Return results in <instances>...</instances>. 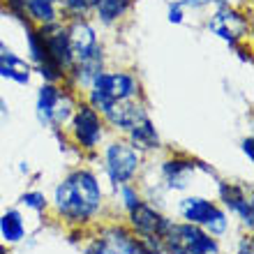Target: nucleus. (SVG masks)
Segmentation results:
<instances>
[{
    "mask_svg": "<svg viewBox=\"0 0 254 254\" xmlns=\"http://www.w3.org/2000/svg\"><path fill=\"white\" fill-rule=\"evenodd\" d=\"M54 208L69 227H86L104 208V190L95 171L81 167L63 178L54 190Z\"/></svg>",
    "mask_w": 254,
    "mask_h": 254,
    "instance_id": "nucleus-1",
    "label": "nucleus"
},
{
    "mask_svg": "<svg viewBox=\"0 0 254 254\" xmlns=\"http://www.w3.org/2000/svg\"><path fill=\"white\" fill-rule=\"evenodd\" d=\"M141 97V83L136 74L132 72H104L90 83L88 88V104L97 111L100 116L109 114L116 104Z\"/></svg>",
    "mask_w": 254,
    "mask_h": 254,
    "instance_id": "nucleus-2",
    "label": "nucleus"
},
{
    "mask_svg": "<svg viewBox=\"0 0 254 254\" xmlns=\"http://www.w3.org/2000/svg\"><path fill=\"white\" fill-rule=\"evenodd\" d=\"M74 109H76V100L67 88H61L58 83H42V88L37 90L35 116L42 127H49L56 132L63 129L72 121Z\"/></svg>",
    "mask_w": 254,
    "mask_h": 254,
    "instance_id": "nucleus-3",
    "label": "nucleus"
},
{
    "mask_svg": "<svg viewBox=\"0 0 254 254\" xmlns=\"http://www.w3.org/2000/svg\"><path fill=\"white\" fill-rule=\"evenodd\" d=\"M164 241L167 254H220V241L190 222H171Z\"/></svg>",
    "mask_w": 254,
    "mask_h": 254,
    "instance_id": "nucleus-4",
    "label": "nucleus"
},
{
    "mask_svg": "<svg viewBox=\"0 0 254 254\" xmlns=\"http://www.w3.org/2000/svg\"><path fill=\"white\" fill-rule=\"evenodd\" d=\"M178 213H181L183 222L196 224V227H201L203 231H208L213 238H222V236L229 231L227 210H224L220 203L206 199V196H199V194L185 196V199L178 203Z\"/></svg>",
    "mask_w": 254,
    "mask_h": 254,
    "instance_id": "nucleus-5",
    "label": "nucleus"
},
{
    "mask_svg": "<svg viewBox=\"0 0 254 254\" xmlns=\"http://www.w3.org/2000/svg\"><path fill=\"white\" fill-rule=\"evenodd\" d=\"M141 153L125 139H116L104 148V174L111 188L129 185L141 169Z\"/></svg>",
    "mask_w": 254,
    "mask_h": 254,
    "instance_id": "nucleus-6",
    "label": "nucleus"
},
{
    "mask_svg": "<svg viewBox=\"0 0 254 254\" xmlns=\"http://www.w3.org/2000/svg\"><path fill=\"white\" fill-rule=\"evenodd\" d=\"M69 132H72L74 143L81 150L93 153V150L100 148L102 139H104V118L88 102L76 104V109H74V114H72V121H69Z\"/></svg>",
    "mask_w": 254,
    "mask_h": 254,
    "instance_id": "nucleus-7",
    "label": "nucleus"
},
{
    "mask_svg": "<svg viewBox=\"0 0 254 254\" xmlns=\"http://www.w3.org/2000/svg\"><path fill=\"white\" fill-rule=\"evenodd\" d=\"M208 30L215 35V37H220L224 44H229L231 49L241 47V42L248 37L250 33V21L243 16L238 9L229 5H217L215 7L213 16L208 19Z\"/></svg>",
    "mask_w": 254,
    "mask_h": 254,
    "instance_id": "nucleus-8",
    "label": "nucleus"
},
{
    "mask_svg": "<svg viewBox=\"0 0 254 254\" xmlns=\"http://www.w3.org/2000/svg\"><path fill=\"white\" fill-rule=\"evenodd\" d=\"M127 220H129V231L136 238H164L174 222L148 201H141L136 208H132L127 213Z\"/></svg>",
    "mask_w": 254,
    "mask_h": 254,
    "instance_id": "nucleus-9",
    "label": "nucleus"
},
{
    "mask_svg": "<svg viewBox=\"0 0 254 254\" xmlns=\"http://www.w3.org/2000/svg\"><path fill=\"white\" fill-rule=\"evenodd\" d=\"M37 30L42 35L49 61L54 63L67 79V74H69V69L74 65L72 49H69V40H67V26H63L61 21H56V23H49V26H37Z\"/></svg>",
    "mask_w": 254,
    "mask_h": 254,
    "instance_id": "nucleus-10",
    "label": "nucleus"
},
{
    "mask_svg": "<svg viewBox=\"0 0 254 254\" xmlns=\"http://www.w3.org/2000/svg\"><path fill=\"white\" fill-rule=\"evenodd\" d=\"M162 181L167 185V190H174V192H183V190L190 188V181H192L194 171H203V174H213V169L203 164L201 160H194V157H185V155H176V157H169V160L162 162Z\"/></svg>",
    "mask_w": 254,
    "mask_h": 254,
    "instance_id": "nucleus-11",
    "label": "nucleus"
},
{
    "mask_svg": "<svg viewBox=\"0 0 254 254\" xmlns=\"http://www.w3.org/2000/svg\"><path fill=\"white\" fill-rule=\"evenodd\" d=\"M67 40H69V49H72L74 63L88 61L95 56H102L104 49L100 44V37L95 33V28L88 23L86 19H72L67 26Z\"/></svg>",
    "mask_w": 254,
    "mask_h": 254,
    "instance_id": "nucleus-12",
    "label": "nucleus"
},
{
    "mask_svg": "<svg viewBox=\"0 0 254 254\" xmlns=\"http://www.w3.org/2000/svg\"><path fill=\"white\" fill-rule=\"evenodd\" d=\"M217 192H220V201L224 210L238 215V220L248 229L254 227V208H252V196L245 192L243 185L238 183H227L217 181Z\"/></svg>",
    "mask_w": 254,
    "mask_h": 254,
    "instance_id": "nucleus-13",
    "label": "nucleus"
},
{
    "mask_svg": "<svg viewBox=\"0 0 254 254\" xmlns=\"http://www.w3.org/2000/svg\"><path fill=\"white\" fill-rule=\"evenodd\" d=\"M35 74V67L30 61L21 58L12 47H7L5 42L0 40V79L12 81L16 86H30Z\"/></svg>",
    "mask_w": 254,
    "mask_h": 254,
    "instance_id": "nucleus-14",
    "label": "nucleus"
},
{
    "mask_svg": "<svg viewBox=\"0 0 254 254\" xmlns=\"http://www.w3.org/2000/svg\"><path fill=\"white\" fill-rule=\"evenodd\" d=\"M102 118H104V123H109V125L114 127V129L127 134L129 129H134V127L139 125L143 118H148V111L141 100H129V102L116 104V107L111 109L109 114L102 116Z\"/></svg>",
    "mask_w": 254,
    "mask_h": 254,
    "instance_id": "nucleus-15",
    "label": "nucleus"
},
{
    "mask_svg": "<svg viewBox=\"0 0 254 254\" xmlns=\"http://www.w3.org/2000/svg\"><path fill=\"white\" fill-rule=\"evenodd\" d=\"M26 217L19 208H7L0 213V238L5 245H19L26 238Z\"/></svg>",
    "mask_w": 254,
    "mask_h": 254,
    "instance_id": "nucleus-16",
    "label": "nucleus"
},
{
    "mask_svg": "<svg viewBox=\"0 0 254 254\" xmlns=\"http://www.w3.org/2000/svg\"><path fill=\"white\" fill-rule=\"evenodd\" d=\"M127 141H129V143H132V146L136 148L141 155H143V153H153V150H157V148L162 146L160 132H157L155 123L150 121V116H148V118H143L139 125L134 127V129H129V132H127Z\"/></svg>",
    "mask_w": 254,
    "mask_h": 254,
    "instance_id": "nucleus-17",
    "label": "nucleus"
},
{
    "mask_svg": "<svg viewBox=\"0 0 254 254\" xmlns=\"http://www.w3.org/2000/svg\"><path fill=\"white\" fill-rule=\"evenodd\" d=\"M100 236L118 254H143V250H141V241L127 227H121V224H111V227H107Z\"/></svg>",
    "mask_w": 254,
    "mask_h": 254,
    "instance_id": "nucleus-18",
    "label": "nucleus"
},
{
    "mask_svg": "<svg viewBox=\"0 0 254 254\" xmlns=\"http://www.w3.org/2000/svg\"><path fill=\"white\" fill-rule=\"evenodd\" d=\"M102 72H104V54L95 56V58H88V61L74 63L69 74H67V79H72L74 88H90V83H93Z\"/></svg>",
    "mask_w": 254,
    "mask_h": 254,
    "instance_id": "nucleus-19",
    "label": "nucleus"
},
{
    "mask_svg": "<svg viewBox=\"0 0 254 254\" xmlns=\"http://www.w3.org/2000/svg\"><path fill=\"white\" fill-rule=\"evenodd\" d=\"M88 2L104 26H114L129 12L134 0H88Z\"/></svg>",
    "mask_w": 254,
    "mask_h": 254,
    "instance_id": "nucleus-20",
    "label": "nucleus"
},
{
    "mask_svg": "<svg viewBox=\"0 0 254 254\" xmlns=\"http://www.w3.org/2000/svg\"><path fill=\"white\" fill-rule=\"evenodd\" d=\"M26 19L35 26H49L61 19V5L58 0H26Z\"/></svg>",
    "mask_w": 254,
    "mask_h": 254,
    "instance_id": "nucleus-21",
    "label": "nucleus"
},
{
    "mask_svg": "<svg viewBox=\"0 0 254 254\" xmlns=\"http://www.w3.org/2000/svg\"><path fill=\"white\" fill-rule=\"evenodd\" d=\"M19 203L26 208V210H33V213H37V215L47 213V208H49V199L40 190H28V192H23L19 196Z\"/></svg>",
    "mask_w": 254,
    "mask_h": 254,
    "instance_id": "nucleus-22",
    "label": "nucleus"
},
{
    "mask_svg": "<svg viewBox=\"0 0 254 254\" xmlns=\"http://www.w3.org/2000/svg\"><path fill=\"white\" fill-rule=\"evenodd\" d=\"M116 194L121 196V208H125L127 213L132 210V208H136L141 203V192L136 188H134L132 183L129 185H121V188H116Z\"/></svg>",
    "mask_w": 254,
    "mask_h": 254,
    "instance_id": "nucleus-23",
    "label": "nucleus"
},
{
    "mask_svg": "<svg viewBox=\"0 0 254 254\" xmlns=\"http://www.w3.org/2000/svg\"><path fill=\"white\" fill-rule=\"evenodd\" d=\"M58 5L72 19H86L88 12H90V2L88 0H58Z\"/></svg>",
    "mask_w": 254,
    "mask_h": 254,
    "instance_id": "nucleus-24",
    "label": "nucleus"
},
{
    "mask_svg": "<svg viewBox=\"0 0 254 254\" xmlns=\"http://www.w3.org/2000/svg\"><path fill=\"white\" fill-rule=\"evenodd\" d=\"M83 254H118L111 245H109L102 236H97V238H93V241L86 245V250H83Z\"/></svg>",
    "mask_w": 254,
    "mask_h": 254,
    "instance_id": "nucleus-25",
    "label": "nucleus"
},
{
    "mask_svg": "<svg viewBox=\"0 0 254 254\" xmlns=\"http://www.w3.org/2000/svg\"><path fill=\"white\" fill-rule=\"evenodd\" d=\"M167 19H169V23H176V26L185 21V5H183L181 0H176V2H171V5H169Z\"/></svg>",
    "mask_w": 254,
    "mask_h": 254,
    "instance_id": "nucleus-26",
    "label": "nucleus"
},
{
    "mask_svg": "<svg viewBox=\"0 0 254 254\" xmlns=\"http://www.w3.org/2000/svg\"><path fill=\"white\" fill-rule=\"evenodd\" d=\"M5 5L16 19L26 16V0H5Z\"/></svg>",
    "mask_w": 254,
    "mask_h": 254,
    "instance_id": "nucleus-27",
    "label": "nucleus"
},
{
    "mask_svg": "<svg viewBox=\"0 0 254 254\" xmlns=\"http://www.w3.org/2000/svg\"><path fill=\"white\" fill-rule=\"evenodd\" d=\"M185 7H192V9H201V7H208V5H227V0H181Z\"/></svg>",
    "mask_w": 254,
    "mask_h": 254,
    "instance_id": "nucleus-28",
    "label": "nucleus"
},
{
    "mask_svg": "<svg viewBox=\"0 0 254 254\" xmlns=\"http://www.w3.org/2000/svg\"><path fill=\"white\" fill-rule=\"evenodd\" d=\"M236 254H254L252 236H245V238H241V243H238V250H236Z\"/></svg>",
    "mask_w": 254,
    "mask_h": 254,
    "instance_id": "nucleus-29",
    "label": "nucleus"
},
{
    "mask_svg": "<svg viewBox=\"0 0 254 254\" xmlns=\"http://www.w3.org/2000/svg\"><path fill=\"white\" fill-rule=\"evenodd\" d=\"M252 146H254V139H252V136H248V139H243L241 148H243V155H245V157H248V162H252V160H254Z\"/></svg>",
    "mask_w": 254,
    "mask_h": 254,
    "instance_id": "nucleus-30",
    "label": "nucleus"
},
{
    "mask_svg": "<svg viewBox=\"0 0 254 254\" xmlns=\"http://www.w3.org/2000/svg\"><path fill=\"white\" fill-rule=\"evenodd\" d=\"M9 118V104H7V100L0 95V123L7 121Z\"/></svg>",
    "mask_w": 254,
    "mask_h": 254,
    "instance_id": "nucleus-31",
    "label": "nucleus"
},
{
    "mask_svg": "<svg viewBox=\"0 0 254 254\" xmlns=\"http://www.w3.org/2000/svg\"><path fill=\"white\" fill-rule=\"evenodd\" d=\"M0 254H9V252H7V245H5V243H0Z\"/></svg>",
    "mask_w": 254,
    "mask_h": 254,
    "instance_id": "nucleus-32",
    "label": "nucleus"
},
{
    "mask_svg": "<svg viewBox=\"0 0 254 254\" xmlns=\"http://www.w3.org/2000/svg\"><path fill=\"white\" fill-rule=\"evenodd\" d=\"M0 206H2V196H0Z\"/></svg>",
    "mask_w": 254,
    "mask_h": 254,
    "instance_id": "nucleus-33",
    "label": "nucleus"
}]
</instances>
